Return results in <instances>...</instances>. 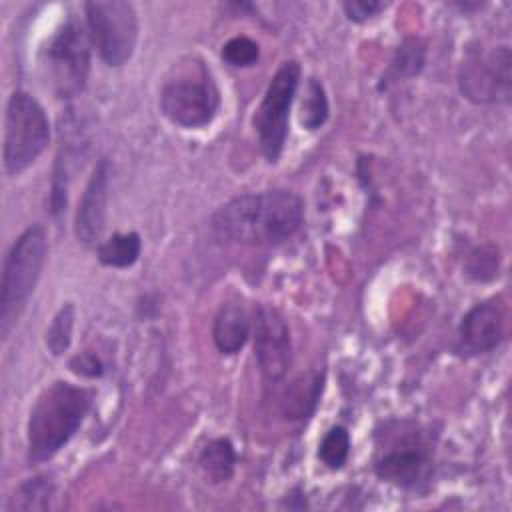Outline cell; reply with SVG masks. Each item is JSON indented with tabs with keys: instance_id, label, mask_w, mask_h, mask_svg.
Instances as JSON below:
<instances>
[{
	"instance_id": "obj_1",
	"label": "cell",
	"mask_w": 512,
	"mask_h": 512,
	"mask_svg": "<svg viewBox=\"0 0 512 512\" xmlns=\"http://www.w3.org/2000/svg\"><path fill=\"white\" fill-rule=\"evenodd\" d=\"M302 220L300 196L278 188L232 198L214 212L210 226L222 242L272 246L294 236Z\"/></svg>"
},
{
	"instance_id": "obj_7",
	"label": "cell",
	"mask_w": 512,
	"mask_h": 512,
	"mask_svg": "<svg viewBox=\"0 0 512 512\" xmlns=\"http://www.w3.org/2000/svg\"><path fill=\"white\" fill-rule=\"evenodd\" d=\"M300 82V66L290 60L284 62L272 76L260 106L252 118L258 134V144L268 162H276L284 150L288 138L290 106Z\"/></svg>"
},
{
	"instance_id": "obj_13",
	"label": "cell",
	"mask_w": 512,
	"mask_h": 512,
	"mask_svg": "<svg viewBox=\"0 0 512 512\" xmlns=\"http://www.w3.org/2000/svg\"><path fill=\"white\" fill-rule=\"evenodd\" d=\"M428 456L420 446H402L388 450L376 462L380 480L400 488H414L428 474Z\"/></svg>"
},
{
	"instance_id": "obj_8",
	"label": "cell",
	"mask_w": 512,
	"mask_h": 512,
	"mask_svg": "<svg viewBox=\"0 0 512 512\" xmlns=\"http://www.w3.org/2000/svg\"><path fill=\"white\" fill-rule=\"evenodd\" d=\"M88 38L84 28L68 18L48 44V64L60 98L76 96L86 84L90 70Z\"/></svg>"
},
{
	"instance_id": "obj_22",
	"label": "cell",
	"mask_w": 512,
	"mask_h": 512,
	"mask_svg": "<svg viewBox=\"0 0 512 512\" xmlns=\"http://www.w3.org/2000/svg\"><path fill=\"white\" fill-rule=\"evenodd\" d=\"M424 60H426L424 42L418 38H408L398 46L396 56L392 60V68L400 76H414L424 68Z\"/></svg>"
},
{
	"instance_id": "obj_26",
	"label": "cell",
	"mask_w": 512,
	"mask_h": 512,
	"mask_svg": "<svg viewBox=\"0 0 512 512\" xmlns=\"http://www.w3.org/2000/svg\"><path fill=\"white\" fill-rule=\"evenodd\" d=\"M388 4L386 2H366V0H354V2H344L342 8L346 12V16L352 22H366L370 18H374L378 12H382Z\"/></svg>"
},
{
	"instance_id": "obj_24",
	"label": "cell",
	"mask_w": 512,
	"mask_h": 512,
	"mask_svg": "<svg viewBox=\"0 0 512 512\" xmlns=\"http://www.w3.org/2000/svg\"><path fill=\"white\" fill-rule=\"evenodd\" d=\"M498 270V250L494 246H482L472 250L466 262V274L472 280L486 282L496 276Z\"/></svg>"
},
{
	"instance_id": "obj_12",
	"label": "cell",
	"mask_w": 512,
	"mask_h": 512,
	"mask_svg": "<svg viewBox=\"0 0 512 512\" xmlns=\"http://www.w3.org/2000/svg\"><path fill=\"white\" fill-rule=\"evenodd\" d=\"M462 350L470 354H484L494 350L504 336V312L494 302H480L472 306L458 328Z\"/></svg>"
},
{
	"instance_id": "obj_18",
	"label": "cell",
	"mask_w": 512,
	"mask_h": 512,
	"mask_svg": "<svg viewBox=\"0 0 512 512\" xmlns=\"http://www.w3.org/2000/svg\"><path fill=\"white\" fill-rule=\"evenodd\" d=\"M328 118V98L324 92V86L310 78L306 84V92L300 104V124L306 130H318Z\"/></svg>"
},
{
	"instance_id": "obj_17",
	"label": "cell",
	"mask_w": 512,
	"mask_h": 512,
	"mask_svg": "<svg viewBox=\"0 0 512 512\" xmlns=\"http://www.w3.org/2000/svg\"><path fill=\"white\" fill-rule=\"evenodd\" d=\"M142 250L140 236L136 232L112 234L108 240L98 244L96 256L104 266L112 268H128L132 266Z\"/></svg>"
},
{
	"instance_id": "obj_3",
	"label": "cell",
	"mask_w": 512,
	"mask_h": 512,
	"mask_svg": "<svg viewBox=\"0 0 512 512\" xmlns=\"http://www.w3.org/2000/svg\"><path fill=\"white\" fill-rule=\"evenodd\" d=\"M220 106V92L206 62L188 56L176 62L160 88L164 116L182 128H200L212 122Z\"/></svg>"
},
{
	"instance_id": "obj_21",
	"label": "cell",
	"mask_w": 512,
	"mask_h": 512,
	"mask_svg": "<svg viewBox=\"0 0 512 512\" xmlns=\"http://www.w3.org/2000/svg\"><path fill=\"white\" fill-rule=\"evenodd\" d=\"M54 494V484L50 478L38 476L30 478L26 484L20 486L18 502H14L20 510H44L50 504V498Z\"/></svg>"
},
{
	"instance_id": "obj_4",
	"label": "cell",
	"mask_w": 512,
	"mask_h": 512,
	"mask_svg": "<svg viewBox=\"0 0 512 512\" xmlns=\"http://www.w3.org/2000/svg\"><path fill=\"white\" fill-rule=\"evenodd\" d=\"M48 240L42 224L26 228L6 254L0 284V332L8 336L20 310L36 288L46 262Z\"/></svg>"
},
{
	"instance_id": "obj_20",
	"label": "cell",
	"mask_w": 512,
	"mask_h": 512,
	"mask_svg": "<svg viewBox=\"0 0 512 512\" xmlns=\"http://www.w3.org/2000/svg\"><path fill=\"white\" fill-rule=\"evenodd\" d=\"M72 328H74V306L68 302L56 312L52 324L46 330V346L54 356H62L70 348Z\"/></svg>"
},
{
	"instance_id": "obj_19",
	"label": "cell",
	"mask_w": 512,
	"mask_h": 512,
	"mask_svg": "<svg viewBox=\"0 0 512 512\" xmlns=\"http://www.w3.org/2000/svg\"><path fill=\"white\" fill-rule=\"evenodd\" d=\"M350 454V436L346 432L344 426H332L320 446H318V458L330 468V470H338L346 464Z\"/></svg>"
},
{
	"instance_id": "obj_16",
	"label": "cell",
	"mask_w": 512,
	"mask_h": 512,
	"mask_svg": "<svg viewBox=\"0 0 512 512\" xmlns=\"http://www.w3.org/2000/svg\"><path fill=\"white\" fill-rule=\"evenodd\" d=\"M200 468L212 482H226L234 474L236 452L228 438H216L204 446L200 452Z\"/></svg>"
},
{
	"instance_id": "obj_9",
	"label": "cell",
	"mask_w": 512,
	"mask_h": 512,
	"mask_svg": "<svg viewBox=\"0 0 512 512\" xmlns=\"http://www.w3.org/2000/svg\"><path fill=\"white\" fill-rule=\"evenodd\" d=\"M510 48L472 50L460 66L458 84L462 94L478 104L510 100Z\"/></svg>"
},
{
	"instance_id": "obj_6",
	"label": "cell",
	"mask_w": 512,
	"mask_h": 512,
	"mask_svg": "<svg viewBox=\"0 0 512 512\" xmlns=\"http://www.w3.org/2000/svg\"><path fill=\"white\" fill-rule=\"evenodd\" d=\"M88 36L108 66H122L138 40V16L130 2L94 0L84 4Z\"/></svg>"
},
{
	"instance_id": "obj_5",
	"label": "cell",
	"mask_w": 512,
	"mask_h": 512,
	"mask_svg": "<svg viewBox=\"0 0 512 512\" xmlns=\"http://www.w3.org/2000/svg\"><path fill=\"white\" fill-rule=\"evenodd\" d=\"M50 124L40 102L16 90L8 98L4 120V168L10 176L26 170L46 148Z\"/></svg>"
},
{
	"instance_id": "obj_23",
	"label": "cell",
	"mask_w": 512,
	"mask_h": 512,
	"mask_svg": "<svg viewBox=\"0 0 512 512\" xmlns=\"http://www.w3.org/2000/svg\"><path fill=\"white\" fill-rule=\"evenodd\" d=\"M260 56L258 44L248 36H234L222 46V60L236 68L252 66Z\"/></svg>"
},
{
	"instance_id": "obj_2",
	"label": "cell",
	"mask_w": 512,
	"mask_h": 512,
	"mask_svg": "<svg viewBox=\"0 0 512 512\" xmlns=\"http://www.w3.org/2000/svg\"><path fill=\"white\" fill-rule=\"evenodd\" d=\"M92 400L94 390L64 380L44 388L28 418V462L42 464L54 458L84 422Z\"/></svg>"
},
{
	"instance_id": "obj_14",
	"label": "cell",
	"mask_w": 512,
	"mask_h": 512,
	"mask_svg": "<svg viewBox=\"0 0 512 512\" xmlns=\"http://www.w3.org/2000/svg\"><path fill=\"white\" fill-rule=\"evenodd\" d=\"M324 376L320 372L308 370L298 374L282 394V414L290 420L308 418L322 394Z\"/></svg>"
},
{
	"instance_id": "obj_10",
	"label": "cell",
	"mask_w": 512,
	"mask_h": 512,
	"mask_svg": "<svg viewBox=\"0 0 512 512\" xmlns=\"http://www.w3.org/2000/svg\"><path fill=\"white\" fill-rule=\"evenodd\" d=\"M254 356L266 380H282L292 362L290 330L282 314L270 304H258L254 312Z\"/></svg>"
},
{
	"instance_id": "obj_15",
	"label": "cell",
	"mask_w": 512,
	"mask_h": 512,
	"mask_svg": "<svg viewBox=\"0 0 512 512\" xmlns=\"http://www.w3.org/2000/svg\"><path fill=\"white\" fill-rule=\"evenodd\" d=\"M250 332V320L242 306L222 304L212 328V338L222 354H236L246 344Z\"/></svg>"
},
{
	"instance_id": "obj_11",
	"label": "cell",
	"mask_w": 512,
	"mask_h": 512,
	"mask_svg": "<svg viewBox=\"0 0 512 512\" xmlns=\"http://www.w3.org/2000/svg\"><path fill=\"white\" fill-rule=\"evenodd\" d=\"M108 184H110V164L106 158H102L94 166L92 176L82 192V198L76 210V220H74L76 238L86 246H94L102 236L106 202H108Z\"/></svg>"
},
{
	"instance_id": "obj_25",
	"label": "cell",
	"mask_w": 512,
	"mask_h": 512,
	"mask_svg": "<svg viewBox=\"0 0 512 512\" xmlns=\"http://www.w3.org/2000/svg\"><path fill=\"white\" fill-rule=\"evenodd\" d=\"M70 370L84 378H96L104 374V364L94 352H80L70 360Z\"/></svg>"
}]
</instances>
